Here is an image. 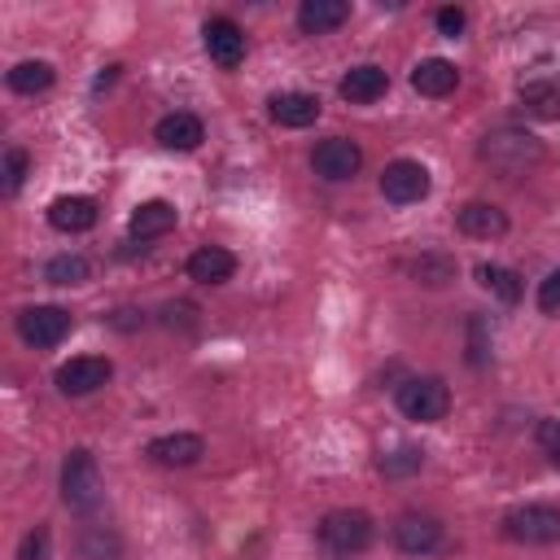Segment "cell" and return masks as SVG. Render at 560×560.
Here are the masks:
<instances>
[{
	"label": "cell",
	"mask_w": 560,
	"mask_h": 560,
	"mask_svg": "<svg viewBox=\"0 0 560 560\" xmlns=\"http://www.w3.org/2000/svg\"><path fill=\"white\" fill-rule=\"evenodd\" d=\"M538 311L542 315H560V267L547 271V280L538 284Z\"/></svg>",
	"instance_id": "obj_33"
},
{
	"label": "cell",
	"mask_w": 560,
	"mask_h": 560,
	"mask_svg": "<svg viewBox=\"0 0 560 560\" xmlns=\"http://www.w3.org/2000/svg\"><path fill=\"white\" fill-rule=\"evenodd\" d=\"M477 280H481V289H490L503 306H512V302H521V276L512 271V267H499V262H481L477 267Z\"/></svg>",
	"instance_id": "obj_26"
},
{
	"label": "cell",
	"mask_w": 560,
	"mask_h": 560,
	"mask_svg": "<svg viewBox=\"0 0 560 560\" xmlns=\"http://www.w3.org/2000/svg\"><path fill=\"white\" fill-rule=\"evenodd\" d=\"M96 219H101V210H96V201L83 197V192H61V197L48 201V223H52L57 232H66V236L92 232Z\"/></svg>",
	"instance_id": "obj_12"
},
{
	"label": "cell",
	"mask_w": 560,
	"mask_h": 560,
	"mask_svg": "<svg viewBox=\"0 0 560 560\" xmlns=\"http://www.w3.org/2000/svg\"><path fill=\"white\" fill-rule=\"evenodd\" d=\"M26 166H31V158H26V149H4V166H0V188H4V197H13L18 188H22V179H26Z\"/></svg>",
	"instance_id": "obj_28"
},
{
	"label": "cell",
	"mask_w": 560,
	"mask_h": 560,
	"mask_svg": "<svg viewBox=\"0 0 560 560\" xmlns=\"http://www.w3.org/2000/svg\"><path fill=\"white\" fill-rule=\"evenodd\" d=\"M468 363H472V368L490 363V341H486V319H481V315L468 319Z\"/></svg>",
	"instance_id": "obj_31"
},
{
	"label": "cell",
	"mask_w": 560,
	"mask_h": 560,
	"mask_svg": "<svg viewBox=\"0 0 560 560\" xmlns=\"http://www.w3.org/2000/svg\"><path fill=\"white\" fill-rule=\"evenodd\" d=\"M109 376H114V363L105 359V354H79V359H70V363H61L57 368V389L66 394V398H88V394H96L101 385H109Z\"/></svg>",
	"instance_id": "obj_9"
},
{
	"label": "cell",
	"mask_w": 560,
	"mask_h": 560,
	"mask_svg": "<svg viewBox=\"0 0 560 560\" xmlns=\"http://www.w3.org/2000/svg\"><path fill=\"white\" fill-rule=\"evenodd\" d=\"M101 468H96V455L74 446L66 459H61V503L70 512H96L101 508Z\"/></svg>",
	"instance_id": "obj_3"
},
{
	"label": "cell",
	"mask_w": 560,
	"mask_h": 560,
	"mask_svg": "<svg viewBox=\"0 0 560 560\" xmlns=\"http://www.w3.org/2000/svg\"><path fill=\"white\" fill-rule=\"evenodd\" d=\"M162 324L166 328H192L197 324V306L192 302H166L162 306Z\"/></svg>",
	"instance_id": "obj_34"
},
{
	"label": "cell",
	"mask_w": 560,
	"mask_h": 560,
	"mask_svg": "<svg viewBox=\"0 0 560 560\" xmlns=\"http://www.w3.org/2000/svg\"><path fill=\"white\" fill-rule=\"evenodd\" d=\"M144 455L153 464H162V468H188V464H197L206 455V442L197 433H162V438H153L144 446Z\"/></svg>",
	"instance_id": "obj_16"
},
{
	"label": "cell",
	"mask_w": 560,
	"mask_h": 560,
	"mask_svg": "<svg viewBox=\"0 0 560 560\" xmlns=\"http://www.w3.org/2000/svg\"><path fill=\"white\" fill-rule=\"evenodd\" d=\"M175 223H179V210H175L171 201H162V197H149V201H140V206L131 210V219H127V228H131V236H136V241H153V236H166Z\"/></svg>",
	"instance_id": "obj_19"
},
{
	"label": "cell",
	"mask_w": 560,
	"mask_h": 560,
	"mask_svg": "<svg viewBox=\"0 0 560 560\" xmlns=\"http://www.w3.org/2000/svg\"><path fill=\"white\" fill-rule=\"evenodd\" d=\"M319 109L324 105H319L315 92H276L267 101V114H271L276 127H311L319 118Z\"/></svg>",
	"instance_id": "obj_17"
},
{
	"label": "cell",
	"mask_w": 560,
	"mask_h": 560,
	"mask_svg": "<svg viewBox=\"0 0 560 560\" xmlns=\"http://www.w3.org/2000/svg\"><path fill=\"white\" fill-rule=\"evenodd\" d=\"M394 398H398V411L416 424H438L451 411V389H446L442 376H411V381L398 385Z\"/></svg>",
	"instance_id": "obj_5"
},
{
	"label": "cell",
	"mask_w": 560,
	"mask_h": 560,
	"mask_svg": "<svg viewBox=\"0 0 560 560\" xmlns=\"http://www.w3.org/2000/svg\"><path fill=\"white\" fill-rule=\"evenodd\" d=\"M350 22V4L346 0H302L298 4V26L306 35H328L337 26Z\"/></svg>",
	"instance_id": "obj_21"
},
{
	"label": "cell",
	"mask_w": 560,
	"mask_h": 560,
	"mask_svg": "<svg viewBox=\"0 0 560 560\" xmlns=\"http://www.w3.org/2000/svg\"><path fill=\"white\" fill-rule=\"evenodd\" d=\"M455 228L464 236H472V241H499L508 232V214L499 206H490V201H468V206H459Z\"/></svg>",
	"instance_id": "obj_18"
},
{
	"label": "cell",
	"mask_w": 560,
	"mask_h": 560,
	"mask_svg": "<svg viewBox=\"0 0 560 560\" xmlns=\"http://www.w3.org/2000/svg\"><path fill=\"white\" fill-rule=\"evenodd\" d=\"M499 529H503L508 542H521V547H547V542L560 538V508H556V503H521V508L503 512Z\"/></svg>",
	"instance_id": "obj_4"
},
{
	"label": "cell",
	"mask_w": 560,
	"mask_h": 560,
	"mask_svg": "<svg viewBox=\"0 0 560 560\" xmlns=\"http://www.w3.org/2000/svg\"><path fill=\"white\" fill-rule=\"evenodd\" d=\"M411 88L420 92V96H451L455 88H459V70H455V61H446V57H424L416 70H411Z\"/></svg>",
	"instance_id": "obj_20"
},
{
	"label": "cell",
	"mask_w": 560,
	"mask_h": 560,
	"mask_svg": "<svg viewBox=\"0 0 560 560\" xmlns=\"http://www.w3.org/2000/svg\"><path fill=\"white\" fill-rule=\"evenodd\" d=\"M521 101L538 118H560V74H538V79L521 83Z\"/></svg>",
	"instance_id": "obj_22"
},
{
	"label": "cell",
	"mask_w": 560,
	"mask_h": 560,
	"mask_svg": "<svg viewBox=\"0 0 560 560\" xmlns=\"http://www.w3.org/2000/svg\"><path fill=\"white\" fill-rule=\"evenodd\" d=\"M18 337L35 350H52L70 337V311L61 306H26L18 315Z\"/></svg>",
	"instance_id": "obj_8"
},
{
	"label": "cell",
	"mask_w": 560,
	"mask_h": 560,
	"mask_svg": "<svg viewBox=\"0 0 560 560\" xmlns=\"http://www.w3.org/2000/svg\"><path fill=\"white\" fill-rule=\"evenodd\" d=\"M429 188H433L429 171H424L420 162H411V158H394V162L381 171V197H385L389 206H416V201L429 197Z\"/></svg>",
	"instance_id": "obj_6"
},
{
	"label": "cell",
	"mask_w": 560,
	"mask_h": 560,
	"mask_svg": "<svg viewBox=\"0 0 560 560\" xmlns=\"http://www.w3.org/2000/svg\"><path fill=\"white\" fill-rule=\"evenodd\" d=\"M4 79H9V88H13L18 96H35V92H48L57 74H52V66H48V61H18Z\"/></svg>",
	"instance_id": "obj_25"
},
{
	"label": "cell",
	"mask_w": 560,
	"mask_h": 560,
	"mask_svg": "<svg viewBox=\"0 0 560 560\" xmlns=\"http://www.w3.org/2000/svg\"><path fill=\"white\" fill-rule=\"evenodd\" d=\"M153 140H158L162 149H175V153H192V149L206 140V122H201L197 114H188V109H175V114L158 118V127H153Z\"/></svg>",
	"instance_id": "obj_13"
},
{
	"label": "cell",
	"mask_w": 560,
	"mask_h": 560,
	"mask_svg": "<svg viewBox=\"0 0 560 560\" xmlns=\"http://www.w3.org/2000/svg\"><path fill=\"white\" fill-rule=\"evenodd\" d=\"M311 166H315L319 179H328V184H346V179L359 175V166H363V149H359L354 140H346V136H328V140H319V144L311 149Z\"/></svg>",
	"instance_id": "obj_7"
},
{
	"label": "cell",
	"mask_w": 560,
	"mask_h": 560,
	"mask_svg": "<svg viewBox=\"0 0 560 560\" xmlns=\"http://www.w3.org/2000/svg\"><path fill=\"white\" fill-rule=\"evenodd\" d=\"M201 39H206V52H210L214 66L236 70L245 61V31L232 18H210L206 31H201Z\"/></svg>",
	"instance_id": "obj_11"
},
{
	"label": "cell",
	"mask_w": 560,
	"mask_h": 560,
	"mask_svg": "<svg viewBox=\"0 0 560 560\" xmlns=\"http://www.w3.org/2000/svg\"><path fill=\"white\" fill-rule=\"evenodd\" d=\"M376 538V525L368 512L359 508H337L319 521V547L332 556V560H350V556H363Z\"/></svg>",
	"instance_id": "obj_2"
},
{
	"label": "cell",
	"mask_w": 560,
	"mask_h": 560,
	"mask_svg": "<svg viewBox=\"0 0 560 560\" xmlns=\"http://www.w3.org/2000/svg\"><path fill=\"white\" fill-rule=\"evenodd\" d=\"M184 271H188V280H197V284H228V280L236 276V254L223 249V245H201V249L188 254Z\"/></svg>",
	"instance_id": "obj_15"
},
{
	"label": "cell",
	"mask_w": 560,
	"mask_h": 560,
	"mask_svg": "<svg viewBox=\"0 0 560 560\" xmlns=\"http://www.w3.org/2000/svg\"><path fill=\"white\" fill-rule=\"evenodd\" d=\"M394 547L402 556H429L442 547V521L424 516V512H407L394 521Z\"/></svg>",
	"instance_id": "obj_10"
},
{
	"label": "cell",
	"mask_w": 560,
	"mask_h": 560,
	"mask_svg": "<svg viewBox=\"0 0 560 560\" xmlns=\"http://www.w3.org/2000/svg\"><path fill=\"white\" fill-rule=\"evenodd\" d=\"M44 280L48 284H61V289H74V284H88L92 280V262L83 254H52L44 262Z\"/></svg>",
	"instance_id": "obj_24"
},
{
	"label": "cell",
	"mask_w": 560,
	"mask_h": 560,
	"mask_svg": "<svg viewBox=\"0 0 560 560\" xmlns=\"http://www.w3.org/2000/svg\"><path fill=\"white\" fill-rule=\"evenodd\" d=\"M407 271H411V280H416V284H424V289H442V284H451V280H455V258H451V254L429 249V254L411 258V262H407Z\"/></svg>",
	"instance_id": "obj_23"
},
{
	"label": "cell",
	"mask_w": 560,
	"mask_h": 560,
	"mask_svg": "<svg viewBox=\"0 0 560 560\" xmlns=\"http://www.w3.org/2000/svg\"><path fill=\"white\" fill-rule=\"evenodd\" d=\"M376 468H381V477L402 481V477H411V472L424 468V451H420V446H394V451H385V455L376 459Z\"/></svg>",
	"instance_id": "obj_27"
},
{
	"label": "cell",
	"mask_w": 560,
	"mask_h": 560,
	"mask_svg": "<svg viewBox=\"0 0 560 560\" xmlns=\"http://www.w3.org/2000/svg\"><path fill=\"white\" fill-rule=\"evenodd\" d=\"M464 22H468V13H464L459 4H442V9L433 13V26H438V35H446V39H455V35L464 31Z\"/></svg>",
	"instance_id": "obj_32"
},
{
	"label": "cell",
	"mask_w": 560,
	"mask_h": 560,
	"mask_svg": "<svg viewBox=\"0 0 560 560\" xmlns=\"http://www.w3.org/2000/svg\"><path fill=\"white\" fill-rule=\"evenodd\" d=\"M48 547H52L48 525H35V529L22 534V542H18V560H48Z\"/></svg>",
	"instance_id": "obj_30"
},
{
	"label": "cell",
	"mask_w": 560,
	"mask_h": 560,
	"mask_svg": "<svg viewBox=\"0 0 560 560\" xmlns=\"http://www.w3.org/2000/svg\"><path fill=\"white\" fill-rule=\"evenodd\" d=\"M337 92H341V101H350V105H372V101H381V96L389 92V74H385L381 66L363 61V66H350V70L341 74Z\"/></svg>",
	"instance_id": "obj_14"
},
{
	"label": "cell",
	"mask_w": 560,
	"mask_h": 560,
	"mask_svg": "<svg viewBox=\"0 0 560 560\" xmlns=\"http://www.w3.org/2000/svg\"><path fill=\"white\" fill-rule=\"evenodd\" d=\"M534 442H538V451H542L551 464H560V420H556V416H542V420L534 424Z\"/></svg>",
	"instance_id": "obj_29"
},
{
	"label": "cell",
	"mask_w": 560,
	"mask_h": 560,
	"mask_svg": "<svg viewBox=\"0 0 560 560\" xmlns=\"http://www.w3.org/2000/svg\"><path fill=\"white\" fill-rule=\"evenodd\" d=\"M477 158H481L494 175L516 179V175H529V171L542 162V140L529 136V131H521V127H499V131H490V136L481 140Z\"/></svg>",
	"instance_id": "obj_1"
}]
</instances>
